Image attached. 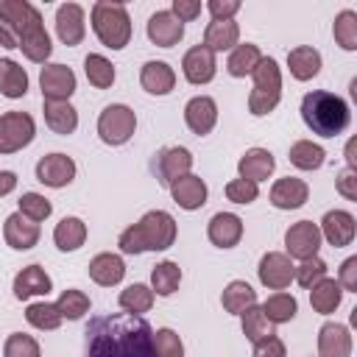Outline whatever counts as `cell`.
<instances>
[{"mask_svg":"<svg viewBox=\"0 0 357 357\" xmlns=\"http://www.w3.org/2000/svg\"><path fill=\"white\" fill-rule=\"evenodd\" d=\"M181 73H184V78H187L190 84H195V86L209 84V81L215 78V73H218L215 53H212L209 47H204V45H192V47L184 53V59H181Z\"/></svg>","mask_w":357,"mask_h":357,"instance_id":"obj_16","label":"cell"},{"mask_svg":"<svg viewBox=\"0 0 357 357\" xmlns=\"http://www.w3.org/2000/svg\"><path fill=\"white\" fill-rule=\"evenodd\" d=\"M284 248L290 259H310L318 257L321 248V229L312 220H298L284 231Z\"/></svg>","mask_w":357,"mask_h":357,"instance_id":"obj_10","label":"cell"},{"mask_svg":"<svg viewBox=\"0 0 357 357\" xmlns=\"http://www.w3.org/2000/svg\"><path fill=\"white\" fill-rule=\"evenodd\" d=\"M42 100H70L75 92V73L67 64H45L39 73Z\"/></svg>","mask_w":357,"mask_h":357,"instance_id":"obj_11","label":"cell"},{"mask_svg":"<svg viewBox=\"0 0 357 357\" xmlns=\"http://www.w3.org/2000/svg\"><path fill=\"white\" fill-rule=\"evenodd\" d=\"M178 284H181V268H178V262L165 259V262H159L151 271V290L156 296H173L178 290Z\"/></svg>","mask_w":357,"mask_h":357,"instance_id":"obj_37","label":"cell"},{"mask_svg":"<svg viewBox=\"0 0 357 357\" xmlns=\"http://www.w3.org/2000/svg\"><path fill=\"white\" fill-rule=\"evenodd\" d=\"M0 20H6L17 33V47L33 64H45L53 53L50 36L45 31L42 14L28 0H0Z\"/></svg>","mask_w":357,"mask_h":357,"instance_id":"obj_2","label":"cell"},{"mask_svg":"<svg viewBox=\"0 0 357 357\" xmlns=\"http://www.w3.org/2000/svg\"><path fill=\"white\" fill-rule=\"evenodd\" d=\"M301 120L318 137H337L349 128V103L326 89H312L301 98Z\"/></svg>","mask_w":357,"mask_h":357,"instance_id":"obj_4","label":"cell"},{"mask_svg":"<svg viewBox=\"0 0 357 357\" xmlns=\"http://www.w3.org/2000/svg\"><path fill=\"white\" fill-rule=\"evenodd\" d=\"M134 128H137V114L126 103H112L98 117V137L106 145H126L134 137Z\"/></svg>","mask_w":357,"mask_h":357,"instance_id":"obj_7","label":"cell"},{"mask_svg":"<svg viewBox=\"0 0 357 357\" xmlns=\"http://www.w3.org/2000/svg\"><path fill=\"white\" fill-rule=\"evenodd\" d=\"M293 273H296V265L287 254L282 251H268L262 254L259 259V268H257V276L259 282L268 287V290H284L290 282H293Z\"/></svg>","mask_w":357,"mask_h":357,"instance_id":"obj_12","label":"cell"},{"mask_svg":"<svg viewBox=\"0 0 357 357\" xmlns=\"http://www.w3.org/2000/svg\"><path fill=\"white\" fill-rule=\"evenodd\" d=\"M318 357H351V332L346 324L326 321L318 329Z\"/></svg>","mask_w":357,"mask_h":357,"instance_id":"obj_21","label":"cell"},{"mask_svg":"<svg viewBox=\"0 0 357 357\" xmlns=\"http://www.w3.org/2000/svg\"><path fill=\"white\" fill-rule=\"evenodd\" d=\"M153 298H156V293H153L148 284L137 282V284H128V287L120 293L117 304H120L126 312H131V315H142V312H148V310L153 307Z\"/></svg>","mask_w":357,"mask_h":357,"instance_id":"obj_40","label":"cell"},{"mask_svg":"<svg viewBox=\"0 0 357 357\" xmlns=\"http://www.w3.org/2000/svg\"><path fill=\"white\" fill-rule=\"evenodd\" d=\"M84 357H159L153 326L131 312L89 318L84 329Z\"/></svg>","mask_w":357,"mask_h":357,"instance_id":"obj_1","label":"cell"},{"mask_svg":"<svg viewBox=\"0 0 357 357\" xmlns=\"http://www.w3.org/2000/svg\"><path fill=\"white\" fill-rule=\"evenodd\" d=\"M153 343H156V354L159 357H184V343H181L178 332H173L167 326L153 332Z\"/></svg>","mask_w":357,"mask_h":357,"instance_id":"obj_48","label":"cell"},{"mask_svg":"<svg viewBox=\"0 0 357 357\" xmlns=\"http://www.w3.org/2000/svg\"><path fill=\"white\" fill-rule=\"evenodd\" d=\"M226 198L231 204H254L259 198V184L245 181V178H231L226 184Z\"/></svg>","mask_w":357,"mask_h":357,"instance_id":"obj_49","label":"cell"},{"mask_svg":"<svg viewBox=\"0 0 357 357\" xmlns=\"http://www.w3.org/2000/svg\"><path fill=\"white\" fill-rule=\"evenodd\" d=\"M153 173H156V181L162 184V187H170L176 178H181V176H187L190 173V167H192V153L187 151V148H181V145H167V148H162L159 153H156V159H153Z\"/></svg>","mask_w":357,"mask_h":357,"instance_id":"obj_9","label":"cell"},{"mask_svg":"<svg viewBox=\"0 0 357 357\" xmlns=\"http://www.w3.org/2000/svg\"><path fill=\"white\" fill-rule=\"evenodd\" d=\"M340 301H343V287L337 284V279L324 276L321 282H315V284L310 287V304H312V310L321 312V315L335 312V310L340 307Z\"/></svg>","mask_w":357,"mask_h":357,"instance_id":"obj_32","label":"cell"},{"mask_svg":"<svg viewBox=\"0 0 357 357\" xmlns=\"http://www.w3.org/2000/svg\"><path fill=\"white\" fill-rule=\"evenodd\" d=\"M3 357H42V349H39L36 337H31L25 332H11L3 343Z\"/></svg>","mask_w":357,"mask_h":357,"instance_id":"obj_45","label":"cell"},{"mask_svg":"<svg viewBox=\"0 0 357 357\" xmlns=\"http://www.w3.org/2000/svg\"><path fill=\"white\" fill-rule=\"evenodd\" d=\"M251 78H254V89L248 95V112L254 117H265L282 100V73H279L276 59L262 56V61L254 67Z\"/></svg>","mask_w":357,"mask_h":357,"instance_id":"obj_6","label":"cell"},{"mask_svg":"<svg viewBox=\"0 0 357 357\" xmlns=\"http://www.w3.org/2000/svg\"><path fill=\"white\" fill-rule=\"evenodd\" d=\"M240 45V25L234 20H212L204 31V47L212 53H223Z\"/></svg>","mask_w":357,"mask_h":357,"instance_id":"obj_28","label":"cell"},{"mask_svg":"<svg viewBox=\"0 0 357 357\" xmlns=\"http://www.w3.org/2000/svg\"><path fill=\"white\" fill-rule=\"evenodd\" d=\"M259 61H262L259 47L251 45V42H243V45H234V47H231V53H229V59H226V70H229V75H234V78H245V75L254 73V67H257Z\"/></svg>","mask_w":357,"mask_h":357,"instance_id":"obj_34","label":"cell"},{"mask_svg":"<svg viewBox=\"0 0 357 357\" xmlns=\"http://www.w3.org/2000/svg\"><path fill=\"white\" fill-rule=\"evenodd\" d=\"M36 137V123L28 112L0 114V153H17L28 148Z\"/></svg>","mask_w":357,"mask_h":357,"instance_id":"obj_8","label":"cell"},{"mask_svg":"<svg viewBox=\"0 0 357 357\" xmlns=\"http://www.w3.org/2000/svg\"><path fill=\"white\" fill-rule=\"evenodd\" d=\"M50 290H53V279L45 273L42 265H25L14 276V298L17 301H28L33 296H47Z\"/></svg>","mask_w":357,"mask_h":357,"instance_id":"obj_23","label":"cell"},{"mask_svg":"<svg viewBox=\"0 0 357 357\" xmlns=\"http://www.w3.org/2000/svg\"><path fill=\"white\" fill-rule=\"evenodd\" d=\"M273 167H276V159H273V153H271L268 148H248V151L240 156V162H237L240 178L254 181V184L265 181V178L273 173Z\"/></svg>","mask_w":357,"mask_h":357,"instance_id":"obj_25","label":"cell"},{"mask_svg":"<svg viewBox=\"0 0 357 357\" xmlns=\"http://www.w3.org/2000/svg\"><path fill=\"white\" fill-rule=\"evenodd\" d=\"M326 276V262L321 259V257H310V259H301V265L296 268V273H293V279L304 287V290H310L315 282H321Z\"/></svg>","mask_w":357,"mask_h":357,"instance_id":"obj_47","label":"cell"},{"mask_svg":"<svg viewBox=\"0 0 357 357\" xmlns=\"http://www.w3.org/2000/svg\"><path fill=\"white\" fill-rule=\"evenodd\" d=\"M335 42L343 47V50H357V11L351 8H343L337 17H335Z\"/></svg>","mask_w":357,"mask_h":357,"instance_id":"obj_44","label":"cell"},{"mask_svg":"<svg viewBox=\"0 0 357 357\" xmlns=\"http://www.w3.org/2000/svg\"><path fill=\"white\" fill-rule=\"evenodd\" d=\"M145 31H148V39H151L156 47H173V45H178L181 36H184V22H178V20L170 14V8H165V11L151 14Z\"/></svg>","mask_w":357,"mask_h":357,"instance_id":"obj_22","label":"cell"},{"mask_svg":"<svg viewBox=\"0 0 357 357\" xmlns=\"http://www.w3.org/2000/svg\"><path fill=\"white\" fill-rule=\"evenodd\" d=\"M17 212H20V215H25L28 220L39 223V220L50 218L53 204H50L45 195H39V192H22V198H20V209H17Z\"/></svg>","mask_w":357,"mask_h":357,"instance_id":"obj_46","label":"cell"},{"mask_svg":"<svg viewBox=\"0 0 357 357\" xmlns=\"http://www.w3.org/2000/svg\"><path fill=\"white\" fill-rule=\"evenodd\" d=\"M220 304H223L226 312H231V315H243L248 307L257 304V290H254L248 282L234 279V282H229V284L223 287V293H220Z\"/></svg>","mask_w":357,"mask_h":357,"instance_id":"obj_33","label":"cell"},{"mask_svg":"<svg viewBox=\"0 0 357 357\" xmlns=\"http://www.w3.org/2000/svg\"><path fill=\"white\" fill-rule=\"evenodd\" d=\"M167 190H170L173 201H176L181 209H187V212L201 209V206L206 204V195H209L206 181H204L201 176H195V173H187V176L176 178V181H173Z\"/></svg>","mask_w":357,"mask_h":357,"instance_id":"obj_19","label":"cell"},{"mask_svg":"<svg viewBox=\"0 0 357 357\" xmlns=\"http://www.w3.org/2000/svg\"><path fill=\"white\" fill-rule=\"evenodd\" d=\"M39 223H33V220H28L25 215H20V212H11L8 218H6V223H3V240H6V245L8 248H14V251H28V248H33L36 243H39Z\"/></svg>","mask_w":357,"mask_h":357,"instance_id":"obj_18","label":"cell"},{"mask_svg":"<svg viewBox=\"0 0 357 357\" xmlns=\"http://www.w3.org/2000/svg\"><path fill=\"white\" fill-rule=\"evenodd\" d=\"M287 67L296 81H310L321 73V53L310 45H298L287 53Z\"/></svg>","mask_w":357,"mask_h":357,"instance_id":"obj_30","label":"cell"},{"mask_svg":"<svg viewBox=\"0 0 357 357\" xmlns=\"http://www.w3.org/2000/svg\"><path fill=\"white\" fill-rule=\"evenodd\" d=\"M84 8L78 3H61L56 8V36L61 39V45L75 47L84 42L86 33V22H84Z\"/></svg>","mask_w":357,"mask_h":357,"instance_id":"obj_15","label":"cell"},{"mask_svg":"<svg viewBox=\"0 0 357 357\" xmlns=\"http://www.w3.org/2000/svg\"><path fill=\"white\" fill-rule=\"evenodd\" d=\"M176 243V220L165 209L145 212L137 223L120 231L117 245L123 254H142V251H167Z\"/></svg>","mask_w":357,"mask_h":357,"instance_id":"obj_3","label":"cell"},{"mask_svg":"<svg viewBox=\"0 0 357 357\" xmlns=\"http://www.w3.org/2000/svg\"><path fill=\"white\" fill-rule=\"evenodd\" d=\"M262 312H265V318H268L273 326H276V324H287V321L296 318V312H298V301H296V296L279 290V293H273V296L265 298Z\"/></svg>","mask_w":357,"mask_h":357,"instance_id":"obj_38","label":"cell"},{"mask_svg":"<svg viewBox=\"0 0 357 357\" xmlns=\"http://www.w3.org/2000/svg\"><path fill=\"white\" fill-rule=\"evenodd\" d=\"M53 243L59 251H78L86 243V223L75 215L61 218L53 229Z\"/></svg>","mask_w":357,"mask_h":357,"instance_id":"obj_31","label":"cell"},{"mask_svg":"<svg viewBox=\"0 0 357 357\" xmlns=\"http://www.w3.org/2000/svg\"><path fill=\"white\" fill-rule=\"evenodd\" d=\"M307 198H310V187L304 178L296 176H284L271 187V204L276 209H298L307 204Z\"/></svg>","mask_w":357,"mask_h":357,"instance_id":"obj_24","label":"cell"},{"mask_svg":"<svg viewBox=\"0 0 357 357\" xmlns=\"http://www.w3.org/2000/svg\"><path fill=\"white\" fill-rule=\"evenodd\" d=\"M0 92L6 98H22L28 92V73L14 59H0Z\"/></svg>","mask_w":357,"mask_h":357,"instance_id":"obj_35","label":"cell"},{"mask_svg":"<svg viewBox=\"0 0 357 357\" xmlns=\"http://www.w3.org/2000/svg\"><path fill=\"white\" fill-rule=\"evenodd\" d=\"M184 123L192 134L206 137L218 123V103L209 95H195L184 106Z\"/></svg>","mask_w":357,"mask_h":357,"instance_id":"obj_17","label":"cell"},{"mask_svg":"<svg viewBox=\"0 0 357 357\" xmlns=\"http://www.w3.org/2000/svg\"><path fill=\"white\" fill-rule=\"evenodd\" d=\"M45 123L53 134L67 137L78 128V112L70 106V100H45Z\"/></svg>","mask_w":357,"mask_h":357,"instance_id":"obj_29","label":"cell"},{"mask_svg":"<svg viewBox=\"0 0 357 357\" xmlns=\"http://www.w3.org/2000/svg\"><path fill=\"white\" fill-rule=\"evenodd\" d=\"M75 178V162L67 153H47L36 162V181L53 190L67 187Z\"/></svg>","mask_w":357,"mask_h":357,"instance_id":"obj_13","label":"cell"},{"mask_svg":"<svg viewBox=\"0 0 357 357\" xmlns=\"http://www.w3.org/2000/svg\"><path fill=\"white\" fill-rule=\"evenodd\" d=\"M337 284L343 287V293H357V257H349L343 259L340 265V276H337Z\"/></svg>","mask_w":357,"mask_h":357,"instance_id":"obj_54","label":"cell"},{"mask_svg":"<svg viewBox=\"0 0 357 357\" xmlns=\"http://www.w3.org/2000/svg\"><path fill=\"white\" fill-rule=\"evenodd\" d=\"M206 11L212 14V20H234V14L240 11V0H209Z\"/></svg>","mask_w":357,"mask_h":357,"instance_id":"obj_53","label":"cell"},{"mask_svg":"<svg viewBox=\"0 0 357 357\" xmlns=\"http://www.w3.org/2000/svg\"><path fill=\"white\" fill-rule=\"evenodd\" d=\"M240 321H243V335H245L251 343H257V340H265V337L276 335V332H273V324L265 318V312H262V307H259V304L248 307V310L240 315Z\"/></svg>","mask_w":357,"mask_h":357,"instance_id":"obj_42","label":"cell"},{"mask_svg":"<svg viewBox=\"0 0 357 357\" xmlns=\"http://www.w3.org/2000/svg\"><path fill=\"white\" fill-rule=\"evenodd\" d=\"M287 159H290V165L298 167V170H318V167L324 165L326 153H324V148H321L318 142H312V139H298V142L290 145Z\"/></svg>","mask_w":357,"mask_h":357,"instance_id":"obj_36","label":"cell"},{"mask_svg":"<svg viewBox=\"0 0 357 357\" xmlns=\"http://www.w3.org/2000/svg\"><path fill=\"white\" fill-rule=\"evenodd\" d=\"M126 276V262L120 254H112V251H103V254H95L89 259V279L100 287H112V284H120Z\"/></svg>","mask_w":357,"mask_h":357,"instance_id":"obj_26","label":"cell"},{"mask_svg":"<svg viewBox=\"0 0 357 357\" xmlns=\"http://www.w3.org/2000/svg\"><path fill=\"white\" fill-rule=\"evenodd\" d=\"M254 357H287V349L276 335H271V337L254 343Z\"/></svg>","mask_w":357,"mask_h":357,"instance_id":"obj_52","label":"cell"},{"mask_svg":"<svg viewBox=\"0 0 357 357\" xmlns=\"http://www.w3.org/2000/svg\"><path fill=\"white\" fill-rule=\"evenodd\" d=\"M56 307H59L61 318H67V321H78V318H84V315L89 312V296H86L84 290L67 287V290H61Z\"/></svg>","mask_w":357,"mask_h":357,"instance_id":"obj_43","label":"cell"},{"mask_svg":"<svg viewBox=\"0 0 357 357\" xmlns=\"http://www.w3.org/2000/svg\"><path fill=\"white\" fill-rule=\"evenodd\" d=\"M206 237L218 248H234L243 237V220L234 212H215L206 226Z\"/></svg>","mask_w":357,"mask_h":357,"instance_id":"obj_20","label":"cell"},{"mask_svg":"<svg viewBox=\"0 0 357 357\" xmlns=\"http://www.w3.org/2000/svg\"><path fill=\"white\" fill-rule=\"evenodd\" d=\"M346 162H349V167H351V170H357V156H354V139H349V145H346Z\"/></svg>","mask_w":357,"mask_h":357,"instance_id":"obj_57","label":"cell"},{"mask_svg":"<svg viewBox=\"0 0 357 357\" xmlns=\"http://www.w3.org/2000/svg\"><path fill=\"white\" fill-rule=\"evenodd\" d=\"M318 229H321V240H326L332 248H343V245H351L357 234V220L346 209H329Z\"/></svg>","mask_w":357,"mask_h":357,"instance_id":"obj_14","label":"cell"},{"mask_svg":"<svg viewBox=\"0 0 357 357\" xmlns=\"http://www.w3.org/2000/svg\"><path fill=\"white\" fill-rule=\"evenodd\" d=\"M84 73L95 89H109L114 84V64L100 53H89L84 59Z\"/></svg>","mask_w":357,"mask_h":357,"instance_id":"obj_41","label":"cell"},{"mask_svg":"<svg viewBox=\"0 0 357 357\" xmlns=\"http://www.w3.org/2000/svg\"><path fill=\"white\" fill-rule=\"evenodd\" d=\"M139 84L148 95H167L176 86V73L167 61H145L139 70Z\"/></svg>","mask_w":357,"mask_h":357,"instance_id":"obj_27","label":"cell"},{"mask_svg":"<svg viewBox=\"0 0 357 357\" xmlns=\"http://www.w3.org/2000/svg\"><path fill=\"white\" fill-rule=\"evenodd\" d=\"M14 187H17V173L14 170H0V198L14 192Z\"/></svg>","mask_w":357,"mask_h":357,"instance_id":"obj_56","label":"cell"},{"mask_svg":"<svg viewBox=\"0 0 357 357\" xmlns=\"http://www.w3.org/2000/svg\"><path fill=\"white\" fill-rule=\"evenodd\" d=\"M89 20H92V31L100 39V45L112 50H123L131 42V17L123 3L98 0L89 11Z\"/></svg>","mask_w":357,"mask_h":357,"instance_id":"obj_5","label":"cell"},{"mask_svg":"<svg viewBox=\"0 0 357 357\" xmlns=\"http://www.w3.org/2000/svg\"><path fill=\"white\" fill-rule=\"evenodd\" d=\"M335 187H337V192H340L346 201H357V170L343 167V170L335 176Z\"/></svg>","mask_w":357,"mask_h":357,"instance_id":"obj_51","label":"cell"},{"mask_svg":"<svg viewBox=\"0 0 357 357\" xmlns=\"http://www.w3.org/2000/svg\"><path fill=\"white\" fill-rule=\"evenodd\" d=\"M0 47H17V33L6 20H0Z\"/></svg>","mask_w":357,"mask_h":357,"instance_id":"obj_55","label":"cell"},{"mask_svg":"<svg viewBox=\"0 0 357 357\" xmlns=\"http://www.w3.org/2000/svg\"><path fill=\"white\" fill-rule=\"evenodd\" d=\"M25 321L33 326V329H39V332H53V329H59L61 326V312H59V307L56 304H50V301H33V304H28V310H25Z\"/></svg>","mask_w":357,"mask_h":357,"instance_id":"obj_39","label":"cell"},{"mask_svg":"<svg viewBox=\"0 0 357 357\" xmlns=\"http://www.w3.org/2000/svg\"><path fill=\"white\" fill-rule=\"evenodd\" d=\"M201 0H173L170 6V14L178 20V22H192L201 17Z\"/></svg>","mask_w":357,"mask_h":357,"instance_id":"obj_50","label":"cell"}]
</instances>
